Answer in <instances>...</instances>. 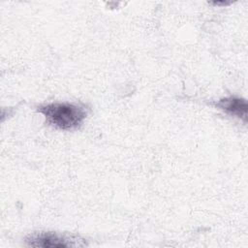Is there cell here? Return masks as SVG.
Instances as JSON below:
<instances>
[{
    "label": "cell",
    "instance_id": "7a4b0ae2",
    "mask_svg": "<svg viewBox=\"0 0 248 248\" xmlns=\"http://www.w3.org/2000/svg\"><path fill=\"white\" fill-rule=\"evenodd\" d=\"M25 243L31 247L42 248H62L86 245L83 239L78 236L62 235L52 232H42L29 234L25 237Z\"/></svg>",
    "mask_w": 248,
    "mask_h": 248
},
{
    "label": "cell",
    "instance_id": "3957f363",
    "mask_svg": "<svg viewBox=\"0 0 248 248\" xmlns=\"http://www.w3.org/2000/svg\"><path fill=\"white\" fill-rule=\"evenodd\" d=\"M216 108L222 109L226 113L242 119L246 122L247 119V102L245 99L238 97H227L213 104Z\"/></svg>",
    "mask_w": 248,
    "mask_h": 248
},
{
    "label": "cell",
    "instance_id": "6da1fadb",
    "mask_svg": "<svg viewBox=\"0 0 248 248\" xmlns=\"http://www.w3.org/2000/svg\"><path fill=\"white\" fill-rule=\"evenodd\" d=\"M37 111L44 114L46 123L58 130L78 129L88 114V108L77 103H49L41 105Z\"/></svg>",
    "mask_w": 248,
    "mask_h": 248
}]
</instances>
